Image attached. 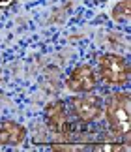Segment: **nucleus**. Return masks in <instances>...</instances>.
<instances>
[{"label": "nucleus", "mask_w": 131, "mask_h": 152, "mask_svg": "<svg viewBox=\"0 0 131 152\" xmlns=\"http://www.w3.org/2000/svg\"><path fill=\"white\" fill-rule=\"evenodd\" d=\"M103 116L109 132L118 139L129 141L131 133V98L127 88H116L103 100Z\"/></svg>", "instance_id": "nucleus-1"}, {"label": "nucleus", "mask_w": 131, "mask_h": 152, "mask_svg": "<svg viewBox=\"0 0 131 152\" xmlns=\"http://www.w3.org/2000/svg\"><path fill=\"white\" fill-rule=\"evenodd\" d=\"M98 79L109 88H126L129 83L131 68L127 58L120 53H103L98 58Z\"/></svg>", "instance_id": "nucleus-2"}, {"label": "nucleus", "mask_w": 131, "mask_h": 152, "mask_svg": "<svg viewBox=\"0 0 131 152\" xmlns=\"http://www.w3.org/2000/svg\"><path fill=\"white\" fill-rule=\"evenodd\" d=\"M69 111L79 122L84 124H94L103 116V98L86 92V94H73L69 100Z\"/></svg>", "instance_id": "nucleus-3"}, {"label": "nucleus", "mask_w": 131, "mask_h": 152, "mask_svg": "<svg viewBox=\"0 0 131 152\" xmlns=\"http://www.w3.org/2000/svg\"><path fill=\"white\" fill-rule=\"evenodd\" d=\"M98 85H99L98 72H96V68L88 62H81V64H77V66H73L64 79L66 90H69L71 94L94 92L98 88Z\"/></svg>", "instance_id": "nucleus-4"}, {"label": "nucleus", "mask_w": 131, "mask_h": 152, "mask_svg": "<svg viewBox=\"0 0 131 152\" xmlns=\"http://www.w3.org/2000/svg\"><path fill=\"white\" fill-rule=\"evenodd\" d=\"M28 137V130L21 122L2 118L0 120V145L2 147H21Z\"/></svg>", "instance_id": "nucleus-5"}, {"label": "nucleus", "mask_w": 131, "mask_h": 152, "mask_svg": "<svg viewBox=\"0 0 131 152\" xmlns=\"http://www.w3.org/2000/svg\"><path fill=\"white\" fill-rule=\"evenodd\" d=\"M43 118H45V124L52 132L62 133L68 126V103L62 100L49 102L43 109Z\"/></svg>", "instance_id": "nucleus-6"}, {"label": "nucleus", "mask_w": 131, "mask_h": 152, "mask_svg": "<svg viewBox=\"0 0 131 152\" xmlns=\"http://www.w3.org/2000/svg\"><path fill=\"white\" fill-rule=\"evenodd\" d=\"M111 17L116 23H127L129 21V0H120L118 4H114Z\"/></svg>", "instance_id": "nucleus-7"}]
</instances>
